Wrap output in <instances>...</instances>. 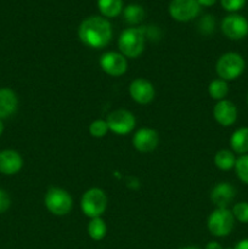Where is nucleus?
I'll return each instance as SVG.
<instances>
[{"mask_svg": "<svg viewBox=\"0 0 248 249\" xmlns=\"http://www.w3.org/2000/svg\"><path fill=\"white\" fill-rule=\"evenodd\" d=\"M83 44L92 49H102L112 39V26L105 17L91 16L85 18L78 28Z\"/></svg>", "mask_w": 248, "mask_h": 249, "instance_id": "obj_1", "label": "nucleus"}, {"mask_svg": "<svg viewBox=\"0 0 248 249\" xmlns=\"http://www.w3.org/2000/svg\"><path fill=\"white\" fill-rule=\"evenodd\" d=\"M118 48L124 57L138 58L145 49V31L136 27L124 29L119 36Z\"/></svg>", "mask_w": 248, "mask_h": 249, "instance_id": "obj_2", "label": "nucleus"}, {"mask_svg": "<svg viewBox=\"0 0 248 249\" xmlns=\"http://www.w3.org/2000/svg\"><path fill=\"white\" fill-rule=\"evenodd\" d=\"M246 68V62L242 56L237 53H226L216 61L215 71L220 79L225 82L237 79Z\"/></svg>", "mask_w": 248, "mask_h": 249, "instance_id": "obj_3", "label": "nucleus"}, {"mask_svg": "<svg viewBox=\"0 0 248 249\" xmlns=\"http://www.w3.org/2000/svg\"><path fill=\"white\" fill-rule=\"evenodd\" d=\"M80 208L88 218H101L107 208V196L99 187H92L84 192L80 199Z\"/></svg>", "mask_w": 248, "mask_h": 249, "instance_id": "obj_4", "label": "nucleus"}, {"mask_svg": "<svg viewBox=\"0 0 248 249\" xmlns=\"http://www.w3.org/2000/svg\"><path fill=\"white\" fill-rule=\"evenodd\" d=\"M46 209L57 216L67 215L73 207V199L66 190L60 187H50L44 198Z\"/></svg>", "mask_w": 248, "mask_h": 249, "instance_id": "obj_5", "label": "nucleus"}, {"mask_svg": "<svg viewBox=\"0 0 248 249\" xmlns=\"http://www.w3.org/2000/svg\"><path fill=\"white\" fill-rule=\"evenodd\" d=\"M235 225L232 212L228 208H216L211 213L207 221L209 232L215 237H225L230 235Z\"/></svg>", "mask_w": 248, "mask_h": 249, "instance_id": "obj_6", "label": "nucleus"}, {"mask_svg": "<svg viewBox=\"0 0 248 249\" xmlns=\"http://www.w3.org/2000/svg\"><path fill=\"white\" fill-rule=\"evenodd\" d=\"M108 128L117 135H126L135 128V116L128 109H116L111 112L106 119Z\"/></svg>", "mask_w": 248, "mask_h": 249, "instance_id": "obj_7", "label": "nucleus"}, {"mask_svg": "<svg viewBox=\"0 0 248 249\" xmlns=\"http://www.w3.org/2000/svg\"><path fill=\"white\" fill-rule=\"evenodd\" d=\"M221 31L231 40H241L248 36V21L243 16L231 14L221 22Z\"/></svg>", "mask_w": 248, "mask_h": 249, "instance_id": "obj_8", "label": "nucleus"}, {"mask_svg": "<svg viewBox=\"0 0 248 249\" xmlns=\"http://www.w3.org/2000/svg\"><path fill=\"white\" fill-rule=\"evenodd\" d=\"M201 5L197 0H172L169 4V14L179 22H187L198 16Z\"/></svg>", "mask_w": 248, "mask_h": 249, "instance_id": "obj_9", "label": "nucleus"}, {"mask_svg": "<svg viewBox=\"0 0 248 249\" xmlns=\"http://www.w3.org/2000/svg\"><path fill=\"white\" fill-rule=\"evenodd\" d=\"M100 66L102 71L111 77H121L128 70L126 57L116 51L105 53L100 58Z\"/></svg>", "mask_w": 248, "mask_h": 249, "instance_id": "obj_10", "label": "nucleus"}, {"mask_svg": "<svg viewBox=\"0 0 248 249\" xmlns=\"http://www.w3.org/2000/svg\"><path fill=\"white\" fill-rule=\"evenodd\" d=\"M129 94L131 99L140 105H148L155 99V87L148 80L138 78L129 85Z\"/></svg>", "mask_w": 248, "mask_h": 249, "instance_id": "obj_11", "label": "nucleus"}, {"mask_svg": "<svg viewBox=\"0 0 248 249\" xmlns=\"http://www.w3.org/2000/svg\"><path fill=\"white\" fill-rule=\"evenodd\" d=\"M158 143H159V136H158L157 131L153 129H139L133 136V146L139 152H152L153 150L157 148Z\"/></svg>", "mask_w": 248, "mask_h": 249, "instance_id": "obj_12", "label": "nucleus"}, {"mask_svg": "<svg viewBox=\"0 0 248 249\" xmlns=\"http://www.w3.org/2000/svg\"><path fill=\"white\" fill-rule=\"evenodd\" d=\"M214 119L223 126H231L237 121V107L230 100H221L213 108Z\"/></svg>", "mask_w": 248, "mask_h": 249, "instance_id": "obj_13", "label": "nucleus"}, {"mask_svg": "<svg viewBox=\"0 0 248 249\" xmlns=\"http://www.w3.org/2000/svg\"><path fill=\"white\" fill-rule=\"evenodd\" d=\"M236 190L229 182H219L211 192V199L216 208H228L229 204L235 199Z\"/></svg>", "mask_w": 248, "mask_h": 249, "instance_id": "obj_14", "label": "nucleus"}, {"mask_svg": "<svg viewBox=\"0 0 248 249\" xmlns=\"http://www.w3.org/2000/svg\"><path fill=\"white\" fill-rule=\"evenodd\" d=\"M23 167L21 155L15 150L0 151V173L5 175H14Z\"/></svg>", "mask_w": 248, "mask_h": 249, "instance_id": "obj_15", "label": "nucleus"}, {"mask_svg": "<svg viewBox=\"0 0 248 249\" xmlns=\"http://www.w3.org/2000/svg\"><path fill=\"white\" fill-rule=\"evenodd\" d=\"M18 107V99L14 90L0 88V119H6L15 114Z\"/></svg>", "mask_w": 248, "mask_h": 249, "instance_id": "obj_16", "label": "nucleus"}, {"mask_svg": "<svg viewBox=\"0 0 248 249\" xmlns=\"http://www.w3.org/2000/svg\"><path fill=\"white\" fill-rule=\"evenodd\" d=\"M230 145L233 152L240 155L248 153V128H240L233 131L230 138Z\"/></svg>", "mask_w": 248, "mask_h": 249, "instance_id": "obj_17", "label": "nucleus"}, {"mask_svg": "<svg viewBox=\"0 0 248 249\" xmlns=\"http://www.w3.org/2000/svg\"><path fill=\"white\" fill-rule=\"evenodd\" d=\"M214 164L220 170H230L235 168L236 157L233 152L229 150H220L214 156Z\"/></svg>", "mask_w": 248, "mask_h": 249, "instance_id": "obj_18", "label": "nucleus"}, {"mask_svg": "<svg viewBox=\"0 0 248 249\" xmlns=\"http://www.w3.org/2000/svg\"><path fill=\"white\" fill-rule=\"evenodd\" d=\"M97 6L105 17H116L123 10V1L122 0H97Z\"/></svg>", "mask_w": 248, "mask_h": 249, "instance_id": "obj_19", "label": "nucleus"}, {"mask_svg": "<svg viewBox=\"0 0 248 249\" xmlns=\"http://www.w3.org/2000/svg\"><path fill=\"white\" fill-rule=\"evenodd\" d=\"M208 94L209 96L216 101H221L225 100V97L229 94V85L228 82L223 79H214L209 83L208 85Z\"/></svg>", "mask_w": 248, "mask_h": 249, "instance_id": "obj_20", "label": "nucleus"}, {"mask_svg": "<svg viewBox=\"0 0 248 249\" xmlns=\"http://www.w3.org/2000/svg\"><path fill=\"white\" fill-rule=\"evenodd\" d=\"M88 233L91 240L101 241L107 233L106 223L101 218L90 219L89 224H88Z\"/></svg>", "mask_w": 248, "mask_h": 249, "instance_id": "obj_21", "label": "nucleus"}, {"mask_svg": "<svg viewBox=\"0 0 248 249\" xmlns=\"http://www.w3.org/2000/svg\"><path fill=\"white\" fill-rule=\"evenodd\" d=\"M123 17L124 21L128 24H138L140 23L143 19V17H145V11H143V9L140 5L131 4L128 5V6L124 9Z\"/></svg>", "mask_w": 248, "mask_h": 249, "instance_id": "obj_22", "label": "nucleus"}, {"mask_svg": "<svg viewBox=\"0 0 248 249\" xmlns=\"http://www.w3.org/2000/svg\"><path fill=\"white\" fill-rule=\"evenodd\" d=\"M235 170L238 179L243 184L248 185V155H241L240 157L236 158Z\"/></svg>", "mask_w": 248, "mask_h": 249, "instance_id": "obj_23", "label": "nucleus"}, {"mask_svg": "<svg viewBox=\"0 0 248 249\" xmlns=\"http://www.w3.org/2000/svg\"><path fill=\"white\" fill-rule=\"evenodd\" d=\"M108 130V124H107V122L104 121V119H96V121L91 122V124H90L89 126L90 135L97 139L106 136Z\"/></svg>", "mask_w": 248, "mask_h": 249, "instance_id": "obj_24", "label": "nucleus"}, {"mask_svg": "<svg viewBox=\"0 0 248 249\" xmlns=\"http://www.w3.org/2000/svg\"><path fill=\"white\" fill-rule=\"evenodd\" d=\"M232 215L240 223L248 224V203L247 202H238L233 206Z\"/></svg>", "mask_w": 248, "mask_h": 249, "instance_id": "obj_25", "label": "nucleus"}, {"mask_svg": "<svg viewBox=\"0 0 248 249\" xmlns=\"http://www.w3.org/2000/svg\"><path fill=\"white\" fill-rule=\"evenodd\" d=\"M214 26H215V21H214V17L211 16V15H206L203 18L199 21L198 28L199 32L204 36H208V34L213 33Z\"/></svg>", "mask_w": 248, "mask_h": 249, "instance_id": "obj_26", "label": "nucleus"}, {"mask_svg": "<svg viewBox=\"0 0 248 249\" xmlns=\"http://www.w3.org/2000/svg\"><path fill=\"white\" fill-rule=\"evenodd\" d=\"M246 0H221V6L229 12H236L242 9Z\"/></svg>", "mask_w": 248, "mask_h": 249, "instance_id": "obj_27", "label": "nucleus"}, {"mask_svg": "<svg viewBox=\"0 0 248 249\" xmlns=\"http://www.w3.org/2000/svg\"><path fill=\"white\" fill-rule=\"evenodd\" d=\"M11 206V198L5 190L0 189V214L5 213Z\"/></svg>", "mask_w": 248, "mask_h": 249, "instance_id": "obj_28", "label": "nucleus"}, {"mask_svg": "<svg viewBox=\"0 0 248 249\" xmlns=\"http://www.w3.org/2000/svg\"><path fill=\"white\" fill-rule=\"evenodd\" d=\"M233 249H248V238H245V240L240 241Z\"/></svg>", "mask_w": 248, "mask_h": 249, "instance_id": "obj_29", "label": "nucleus"}, {"mask_svg": "<svg viewBox=\"0 0 248 249\" xmlns=\"http://www.w3.org/2000/svg\"><path fill=\"white\" fill-rule=\"evenodd\" d=\"M197 1L201 6H212V5L215 4L216 0H197Z\"/></svg>", "mask_w": 248, "mask_h": 249, "instance_id": "obj_30", "label": "nucleus"}, {"mask_svg": "<svg viewBox=\"0 0 248 249\" xmlns=\"http://www.w3.org/2000/svg\"><path fill=\"white\" fill-rule=\"evenodd\" d=\"M206 249H224V248L221 247L220 243H218V242H209L208 245L206 246Z\"/></svg>", "mask_w": 248, "mask_h": 249, "instance_id": "obj_31", "label": "nucleus"}, {"mask_svg": "<svg viewBox=\"0 0 248 249\" xmlns=\"http://www.w3.org/2000/svg\"><path fill=\"white\" fill-rule=\"evenodd\" d=\"M2 131H4V124H2V121L0 119V136L2 135Z\"/></svg>", "mask_w": 248, "mask_h": 249, "instance_id": "obj_32", "label": "nucleus"}, {"mask_svg": "<svg viewBox=\"0 0 248 249\" xmlns=\"http://www.w3.org/2000/svg\"><path fill=\"white\" fill-rule=\"evenodd\" d=\"M181 249H201V248L195 247V246H189V247H184V248H181Z\"/></svg>", "mask_w": 248, "mask_h": 249, "instance_id": "obj_33", "label": "nucleus"}, {"mask_svg": "<svg viewBox=\"0 0 248 249\" xmlns=\"http://www.w3.org/2000/svg\"><path fill=\"white\" fill-rule=\"evenodd\" d=\"M247 105H248V94H247Z\"/></svg>", "mask_w": 248, "mask_h": 249, "instance_id": "obj_34", "label": "nucleus"}]
</instances>
